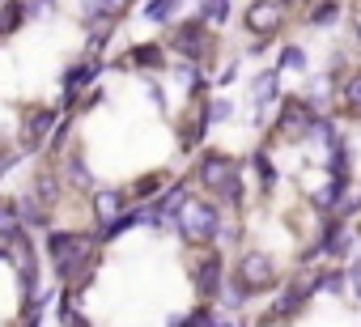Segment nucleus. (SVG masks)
Instances as JSON below:
<instances>
[{
    "label": "nucleus",
    "mask_w": 361,
    "mask_h": 327,
    "mask_svg": "<svg viewBox=\"0 0 361 327\" xmlns=\"http://www.w3.org/2000/svg\"><path fill=\"white\" fill-rule=\"evenodd\" d=\"M192 183L200 187V196H209L221 213H243L247 209V171H243V157L226 153V149H209L196 157V171Z\"/></svg>",
    "instance_id": "obj_1"
},
{
    "label": "nucleus",
    "mask_w": 361,
    "mask_h": 327,
    "mask_svg": "<svg viewBox=\"0 0 361 327\" xmlns=\"http://www.w3.org/2000/svg\"><path fill=\"white\" fill-rule=\"evenodd\" d=\"M98 234H85V230H47V259H51V272L60 285H68V293H81L90 280H94V268H98Z\"/></svg>",
    "instance_id": "obj_2"
},
{
    "label": "nucleus",
    "mask_w": 361,
    "mask_h": 327,
    "mask_svg": "<svg viewBox=\"0 0 361 327\" xmlns=\"http://www.w3.org/2000/svg\"><path fill=\"white\" fill-rule=\"evenodd\" d=\"M170 226L178 230V238H183V242L196 251V247H213V242H217V234H221V226H226V213H221L209 196L192 192L183 204L174 209Z\"/></svg>",
    "instance_id": "obj_3"
},
{
    "label": "nucleus",
    "mask_w": 361,
    "mask_h": 327,
    "mask_svg": "<svg viewBox=\"0 0 361 327\" xmlns=\"http://www.w3.org/2000/svg\"><path fill=\"white\" fill-rule=\"evenodd\" d=\"M161 47H166V56L183 60V64L209 68L217 60V30H209L200 18H178V22H170V35Z\"/></svg>",
    "instance_id": "obj_4"
},
{
    "label": "nucleus",
    "mask_w": 361,
    "mask_h": 327,
    "mask_svg": "<svg viewBox=\"0 0 361 327\" xmlns=\"http://www.w3.org/2000/svg\"><path fill=\"white\" fill-rule=\"evenodd\" d=\"M230 276H234L251 297L272 293V289L285 280L281 268H276V255H272V251H259V247H243V251L234 255V264H230Z\"/></svg>",
    "instance_id": "obj_5"
},
{
    "label": "nucleus",
    "mask_w": 361,
    "mask_h": 327,
    "mask_svg": "<svg viewBox=\"0 0 361 327\" xmlns=\"http://www.w3.org/2000/svg\"><path fill=\"white\" fill-rule=\"evenodd\" d=\"M314 119H319V111H314L302 94H285V98L276 102V111H272V132H268V140H281V144H306Z\"/></svg>",
    "instance_id": "obj_6"
},
{
    "label": "nucleus",
    "mask_w": 361,
    "mask_h": 327,
    "mask_svg": "<svg viewBox=\"0 0 361 327\" xmlns=\"http://www.w3.org/2000/svg\"><path fill=\"white\" fill-rule=\"evenodd\" d=\"M188 272H192V285H196V297L217 306V293L230 276V264H226V251L221 247H196L192 259H188Z\"/></svg>",
    "instance_id": "obj_7"
},
{
    "label": "nucleus",
    "mask_w": 361,
    "mask_h": 327,
    "mask_svg": "<svg viewBox=\"0 0 361 327\" xmlns=\"http://www.w3.org/2000/svg\"><path fill=\"white\" fill-rule=\"evenodd\" d=\"M289 26V9L276 0H251L243 9V30L251 35V43H276Z\"/></svg>",
    "instance_id": "obj_8"
},
{
    "label": "nucleus",
    "mask_w": 361,
    "mask_h": 327,
    "mask_svg": "<svg viewBox=\"0 0 361 327\" xmlns=\"http://www.w3.org/2000/svg\"><path fill=\"white\" fill-rule=\"evenodd\" d=\"M247 98H251V123L255 128H268V119H272V111H276V102L285 98V90H281V73L276 68H264L255 81H251V90H247Z\"/></svg>",
    "instance_id": "obj_9"
},
{
    "label": "nucleus",
    "mask_w": 361,
    "mask_h": 327,
    "mask_svg": "<svg viewBox=\"0 0 361 327\" xmlns=\"http://www.w3.org/2000/svg\"><path fill=\"white\" fill-rule=\"evenodd\" d=\"M60 128V111L56 106H35V111H26V119H22V153H39L47 140H51V132Z\"/></svg>",
    "instance_id": "obj_10"
},
{
    "label": "nucleus",
    "mask_w": 361,
    "mask_h": 327,
    "mask_svg": "<svg viewBox=\"0 0 361 327\" xmlns=\"http://www.w3.org/2000/svg\"><path fill=\"white\" fill-rule=\"evenodd\" d=\"M348 13V0H310V5H302V26L306 30H331L340 26Z\"/></svg>",
    "instance_id": "obj_11"
},
{
    "label": "nucleus",
    "mask_w": 361,
    "mask_h": 327,
    "mask_svg": "<svg viewBox=\"0 0 361 327\" xmlns=\"http://www.w3.org/2000/svg\"><path fill=\"white\" fill-rule=\"evenodd\" d=\"M128 200H132V196H128L123 187H94V192H90L94 226H98V230H102V226H111V221H115V217L128 209Z\"/></svg>",
    "instance_id": "obj_12"
},
{
    "label": "nucleus",
    "mask_w": 361,
    "mask_h": 327,
    "mask_svg": "<svg viewBox=\"0 0 361 327\" xmlns=\"http://www.w3.org/2000/svg\"><path fill=\"white\" fill-rule=\"evenodd\" d=\"M331 111H344L348 119H361V64H353L340 85H336V106Z\"/></svg>",
    "instance_id": "obj_13"
},
{
    "label": "nucleus",
    "mask_w": 361,
    "mask_h": 327,
    "mask_svg": "<svg viewBox=\"0 0 361 327\" xmlns=\"http://www.w3.org/2000/svg\"><path fill=\"white\" fill-rule=\"evenodd\" d=\"M60 183L64 187H73V192H94V171L85 166V153L81 149H68L64 153V171H60Z\"/></svg>",
    "instance_id": "obj_14"
},
{
    "label": "nucleus",
    "mask_w": 361,
    "mask_h": 327,
    "mask_svg": "<svg viewBox=\"0 0 361 327\" xmlns=\"http://www.w3.org/2000/svg\"><path fill=\"white\" fill-rule=\"evenodd\" d=\"M123 64H128V68H140V73H166V68H170V56H166L161 43H136V47L123 56Z\"/></svg>",
    "instance_id": "obj_15"
},
{
    "label": "nucleus",
    "mask_w": 361,
    "mask_h": 327,
    "mask_svg": "<svg viewBox=\"0 0 361 327\" xmlns=\"http://www.w3.org/2000/svg\"><path fill=\"white\" fill-rule=\"evenodd\" d=\"M98 73H102L98 60H81V64H73V68L64 73V106H73V102L81 98V90H90V85L98 81Z\"/></svg>",
    "instance_id": "obj_16"
},
{
    "label": "nucleus",
    "mask_w": 361,
    "mask_h": 327,
    "mask_svg": "<svg viewBox=\"0 0 361 327\" xmlns=\"http://www.w3.org/2000/svg\"><path fill=\"white\" fill-rule=\"evenodd\" d=\"M272 68H276L281 77H285V73L306 77V73H310V51H306L302 43H293V39H289V43H281V51H276V64H272Z\"/></svg>",
    "instance_id": "obj_17"
},
{
    "label": "nucleus",
    "mask_w": 361,
    "mask_h": 327,
    "mask_svg": "<svg viewBox=\"0 0 361 327\" xmlns=\"http://www.w3.org/2000/svg\"><path fill=\"white\" fill-rule=\"evenodd\" d=\"M314 293H327V297H348V276H344V264L314 268Z\"/></svg>",
    "instance_id": "obj_18"
},
{
    "label": "nucleus",
    "mask_w": 361,
    "mask_h": 327,
    "mask_svg": "<svg viewBox=\"0 0 361 327\" xmlns=\"http://www.w3.org/2000/svg\"><path fill=\"white\" fill-rule=\"evenodd\" d=\"M18 221H22V230H51V209H43L26 192V196H18Z\"/></svg>",
    "instance_id": "obj_19"
},
{
    "label": "nucleus",
    "mask_w": 361,
    "mask_h": 327,
    "mask_svg": "<svg viewBox=\"0 0 361 327\" xmlns=\"http://www.w3.org/2000/svg\"><path fill=\"white\" fill-rule=\"evenodd\" d=\"M166 183H170V175H166V171H153V175H140L128 196H132L136 204H149V200H157V196L166 192Z\"/></svg>",
    "instance_id": "obj_20"
},
{
    "label": "nucleus",
    "mask_w": 361,
    "mask_h": 327,
    "mask_svg": "<svg viewBox=\"0 0 361 327\" xmlns=\"http://www.w3.org/2000/svg\"><path fill=\"white\" fill-rule=\"evenodd\" d=\"M251 166H255V175H259V192H264V196H272V192H276V183H281V171L272 166L268 144H259V149L251 153Z\"/></svg>",
    "instance_id": "obj_21"
},
{
    "label": "nucleus",
    "mask_w": 361,
    "mask_h": 327,
    "mask_svg": "<svg viewBox=\"0 0 361 327\" xmlns=\"http://www.w3.org/2000/svg\"><path fill=\"white\" fill-rule=\"evenodd\" d=\"M230 13H234V0H200V9H196V18L209 30H221L230 22Z\"/></svg>",
    "instance_id": "obj_22"
},
{
    "label": "nucleus",
    "mask_w": 361,
    "mask_h": 327,
    "mask_svg": "<svg viewBox=\"0 0 361 327\" xmlns=\"http://www.w3.org/2000/svg\"><path fill=\"white\" fill-rule=\"evenodd\" d=\"M178 9H183V0H145V22H153V26H170V22H178Z\"/></svg>",
    "instance_id": "obj_23"
},
{
    "label": "nucleus",
    "mask_w": 361,
    "mask_h": 327,
    "mask_svg": "<svg viewBox=\"0 0 361 327\" xmlns=\"http://www.w3.org/2000/svg\"><path fill=\"white\" fill-rule=\"evenodd\" d=\"M60 192H64V183H60V175H51V171H43L39 179H35V200L43 204V209H56V200H60Z\"/></svg>",
    "instance_id": "obj_24"
},
{
    "label": "nucleus",
    "mask_w": 361,
    "mask_h": 327,
    "mask_svg": "<svg viewBox=\"0 0 361 327\" xmlns=\"http://www.w3.org/2000/svg\"><path fill=\"white\" fill-rule=\"evenodd\" d=\"M13 234H22V221H18V200H5V196H0V242H9Z\"/></svg>",
    "instance_id": "obj_25"
},
{
    "label": "nucleus",
    "mask_w": 361,
    "mask_h": 327,
    "mask_svg": "<svg viewBox=\"0 0 361 327\" xmlns=\"http://www.w3.org/2000/svg\"><path fill=\"white\" fill-rule=\"evenodd\" d=\"M204 119H209V128H213V123H230V119H234V102H230L226 94L204 98Z\"/></svg>",
    "instance_id": "obj_26"
},
{
    "label": "nucleus",
    "mask_w": 361,
    "mask_h": 327,
    "mask_svg": "<svg viewBox=\"0 0 361 327\" xmlns=\"http://www.w3.org/2000/svg\"><path fill=\"white\" fill-rule=\"evenodd\" d=\"M22 22H26V5L22 0H5V5H0V35H13Z\"/></svg>",
    "instance_id": "obj_27"
},
{
    "label": "nucleus",
    "mask_w": 361,
    "mask_h": 327,
    "mask_svg": "<svg viewBox=\"0 0 361 327\" xmlns=\"http://www.w3.org/2000/svg\"><path fill=\"white\" fill-rule=\"evenodd\" d=\"M344 276H348V293L361 302V255H348V264H344Z\"/></svg>",
    "instance_id": "obj_28"
},
{
    "label": "nucleus",
    "mask_w": 361,
    "mask_h": 327,
    "mask_svg": "<svg viewBox=\"0 0 361 327\" xmlns=\"http://www.w3.org/2000/svg\"><path fill=\"white\" fill-rule=\"evenodd\" d=\"M234 77H238V60H226V68L217 73V81H213V85H221V90H226V85H234Z\"/></svg>",
    "instance_id": "obj_29"
},
{
    "label": "nucleus",
    "mask_w": 361,
    "mask_h": 327,
    "mask_svg": "<svg viewBox=\"0 0 361 327\" xmlns=\"http://www.w3.org/2000/svg\"><path fill=\"white\" fill-rule=\"evenodd\" d=\"M149 98H153V106H157V111H166V90H161L157 81H149Z\"/></svg>",
    "instance_id": "obj_30"
},
{
    "label": "nucleus",
    "mask_w": 361,
    "mask_h": 327,
    "mask_svg": "<svg viewBox=\"0 0 361 327\" xmlns=\"http://www.w3.org/2000/svg\"><path fill=\"white\" fill-rule=\"evenodd\" d=\"M102 5H106V13H115V18H123V9L132 5V0H102Z\"/></svg>",
    "instance_id": "obj_31"
},
{
    "label": "nucleus",
    "mask_w": 361,
    "mask_h": 327,
    "mask_svg": "<svg viewBox=\"0 0 361 327\" xmlns=\"http://www.w3.org/2000/svg\"><path fill=\"white\" fill-rule=\"evenodd\" d=\"M353 43H357V51H361V9L353 13Z\"/></svg>",
    "instance_id": "obj_32"
},
{
    "label": "nucleus",
    "mask_w": 361,
    "mask_h": 327,
    "mask_svg": "<svg viewBox=\"0 0 361 327\" xmlns=\"http://www.w3.org/2000/svg\"><path fill=\"white\" fill-rule=\"evenodd\" d=\"M5 161H9V149H5V144H0V166H5Z\"/></svg>",
    "instance_id": "obj_33"
},
{
    "label": "nucleus",
    "mask_w": 361,
    "mask_h": 327,
    "mask_svg": "<svg viewBox=\"0 0 361 327\" xmlns=\"http://www.w3.org/2000/svg\"><path fill=\"white\" fill-rule=\"evenodd\" d=\"M353 234H357V242H361V217H357V221H353Z\"/></svg>",
    "instance_id": "obj_34"
}]
</instances>
